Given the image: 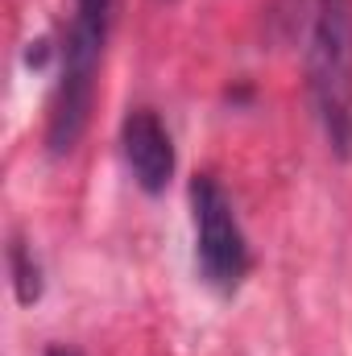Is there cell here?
<instances>
[{"label": "cell", "mask_w": 352, "mask_h": 356, "mask_svg": "<svg viewBox=\"0 0 352 356\" xmlns=\"http://www.w3.org/2000/svg\"><path fill=\"white\" fill-rule=\"evenodd\" d=\"M307 88L336 158H352V0H311Z\"/></svg>", "instance_id": "obj_2"}, {"label": "cell", "mask_w": 352, "mask_h": 356, "mask_svg": "<svg viewBox=\"0 0 352 356\" xmlns=\"http://www.w3.org/2000/svg\"><path fill=\"white\" fill-rule=\"evenodd\" d=\"M120 154L133 182L145 195H162L175 178V137L162 124V116L154 108H129L125 124H120Z\"/></svg>", "instance_id": "obj_4"}, {"label": "cell", "mask_w": 352, "mask_h": 356, "mask_svg": "<svg viewBox=\"0 0 352 356\" xmlns=\"http://www.w3.org/2000/svg\"><path fill=\"white\" fill-rule=\"evenodd\" d=\"M191 220H195V269L203 286L216 294H237L253 269V249L220 178H191Z\"/></svg>", "instance_id": "obj_3"}, {"label": "cell", "mask_w": 352, "mask_h": 356, "mask_svg": "<svg viewBox=\"0 0 352 356\" xmlns=\"http://www.w3.org/2000/svg\"><path fill=\"white\" fill-rule=\"evenodd\" d=\"M8 273H13L17 302H21V307H33V302L42 298V266H38L33 249H29L21 236H13V245H8Z\"/></svg>", "instance_id": "obj_5"}, {"label": "cell", "mask_w": 352, "mask_h": 356, "mask_svg": "<svg viewBox=\"0 0 352 356\" xmlns=\"http://www.w3.org/2000/svg\"><path fill=\"white\" fill-rule=\"evenodd\" d=\"M46 356H79L75 348H67V344H54V348H46Z\"/></svg>", "instance_id": "obj_6"}, {"label": "cell", "mask_w": 352, "mask_h": 356, "mask_svg": "<svg viewBox=\"0 0 352 356\" xmlns=\"http://www.w3.org/2000/svg\"><path fill=\"white\" fill-rule=\"evenodd\" d=\"M108 25H112V0H75V17L58 46V79L50 91V116H46V149L54 158H67L79 145L91 120Z\"/></svg>", "instance_id": "obj_1"}]
</instances>
